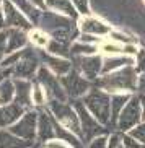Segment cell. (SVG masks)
<instances>
[{
  "label": "cell",
  "mask_w": 145,
  "mask_h": 148,
  "mask_svg": "<svg viewBox=\"0 0 145 148\" xmlns=\"http://www.w3.org/2000/svg\"><path fill=\"white\" fill-rule=\"evenodd\" d=\"M36 26L44 29L52 39L62 41L65 44L74 42L75 38H78L80 31L77 20L65 16L59 12H54V10H44Z\"/></svg>",
  "instance_id": "obj_1"
},
{
  "label": "cell",
  "mask_w": 145,
  "mask_h": 148,
  "mask_svg": "<svg viewBox=\"0 0 145 148\" xmlns=\"http://www.w3.org/2000/svg\"><path fill=\"white\" fill-rule=\"evenodd\" d=\"M96 85L108 93H135L139 88V72L134 65L122 67L119 70L101 75Z\"/></svg>",
  "instance_id": "obj_2"
},
{
  "label": "cell",
  "mask_w": 145,
  "mask_h": 148,
  "mask_svg": "<svg viewBox=\"0 0 145 148\" xmlns=\"http://www.w3.org/2000/svg\"><path fill=\"white\" fill-rule=\"evenodd\" d=\"M88 111L101 122L103 125L111 124V93L104 91L103 88H91L82 98Z\"/></svg>",
  "instance_id": "obj_3"
},
{
  "label": "cell",
  "mask_w": 145,
  "mask_h": 148,
  "mask_svg": "<svg viewBox=\"0 0 145 148\" xmlns=\"http://www.w3.org/2000/svg\"><path fill=\"white\" fill-rule=\"evenodd\" d=\"M47 109L52 112V116L60 122L64 127H67L69 130L77 134L82 138V125H80V117L77 111H75L74 104H69L65 101L59 99H51L47 103Z\"/></svg>",
  "instance_id": "obj_4"
},
{
  "label": "cell",
  "mask_w": 145,
  "mask_h": 148,
  "mask_svg": "<svg viewBox=\"0 0 145 148\" xmlns=\"http://www.w3.org/2000/svg\"><path fill=\"white\" fill-rule=\"evenodd\" d=\"M72 104H74L75 111H77V114H78L80 117V125H82V140L85 142H90V140H93L95 137H98V135L103 134V124L100 121H98L95 116H93L90 111H88V108L85 106V103L82 101V98H77V99L72 101Z\"/></svg>",
  "instance_id": "obj_5"
},
{
  "label": "cell",
  "mask_w": 145,
  "mask_h": 148,
  "mask_svg": "<svg viewBox=\"0 0 145 148\" xmlns=\"http://www.w3.org/2000/svg\"><path fill=\"white\" fill-rule=\"evenodd\" d=\"M142 122V101L140 95H132L131 99L127 101V104L124 106V109L119 114L118 119V127L121 132H129L131 129Z\"/></svg>",
  "instance_id": "obj_6"
},
{
  "label": "cell",
  "mask_w": 145,
  "mask_h": 148,
  "mask_svg": "<svg viewBox=\"0 0 145 148\" xmlns=\"http://www.w3.org/2000/svg\"><path fill=\"white\" fill-rule=\"evenodd\" d=\"M36 82H39L43 85L49 101L51 99L65 101L67 99L65 90H64V86H62V83H60V77H57L52 70L47 69L46 65L39 67L38 73H36Z\"/></svg>",
  "instance_id": "obj_7"
},
{
  "label": "cell",
  "mask_w": 145,
  "mask_h": 148,
  "mask_svg": "<svg viewBox=\"0 0 145 148\" xmlns=\"http://www.w3.org/2000/svg\"><path fill=\"white\" fill-rule=\"evenodd\" d=\"M60 83L64 86V90H65L67 98H72V99L83 98L91 90V82L88 78H85L77 69H72L67 75L60 77Z\"/></svg>",
  "instance_id": "obj_8"
},
{
  "label": "cell",
  "mask_w": 145,
  "mask_h": 148,
  "mask_svg": "<svg viewBox=\"0 0 145 148\" xmlns=\"http://www.w3.org/2000/svg\"><path fill=\"white\" fill-rule=\"evenodd\" d=\"M39 60H41L39 54H36L31 49H23V57L20 59V62L15 67L7 70H10V75L13 78L31 80V78H36V73L39 70Z\"/></svg>",
  "instance_id": "obj_9"
},
{
  "label": "cell",
  "mask_w": 145,
  "mask_h": 148,
  "mask_svg": "<svg viewBox=\"0 0 145 148\" xmlns=\"http://www.w3.org/2000/svg\"><path fill=\"white\" fill-rule=\"evenodd\" d=\"M103 60H104V57L101 54L72 57V62H75V69L90 82H96L100 75L103 73Z\"/></svg>",
  "instance_id": "obj_10"
},
{
  "label": "cell",
  "mask_w": 145,
  "mask_h": 148,
  "mask_svg": "<svg viewBox=\"0 0 145 148\" xmlns=\"http://www.w3.org/2000/svg\"><path fill=\"white\" fill-rule=\"evenodd\" d=\"M38 117H39V112L26 111L13 125L8 127V130L13 132L15 135H18L20 138L34 142L38 138Z\"/></svg>",
  "instance_id": "obj_11"
},
{
  "label": "cell",
  "mask_w": 145,
  "mask_h": 148,
  "mask_svg": "<svg viewBox=\"0 0 145 148\" xmlns=\"http://www.w3.org/2000/svg\"><path fill=\"white\" fill-rule=\"evenodd\" d=\"M3 10V16H5V23L7 28H20L25 31H31L33 29V21L26 16V13L20 10L12 0H5L2 5Z\"/></svg>",
  "instance_id": "obj_12"
},
{
  "label": "cell",
  "mask_w": 145,
  "mask_h": 148,
  "mask_svg": "<svg viewBox=\"0 0 145 148\" xmlns=\"http://www.w3.org/2000/svg\"><path fill=\"white\" fill-rule=\"evenodd\" d=\"M78 23V29L80 33H85V34H95L100 36V38H108L113 28L108 25L106 21H103L101 18L95 16V15H85V16H80L77 20Z\"/></svg>",
  "instance_id": "obj_13"
},
{
  "label": "cell",
  "mask_w": 145,
  "mask_h": 148,
  "mask_svg": "<svg viewBox=\"0 0 145 148\" xmlns=\"http://www.w3.org/2000/svg\"><path fill=\"white\" fill-rule=\"evenodd\" d=\"M39 59L43 60V64L47 69H51L57 77H64L74 69V62L72 59H67V57H60V56H54V54L47 52L46 49H39Z\"/></svg>",
  "instance_id": "obj_14"
},
{
  "label": "cell",
  "mask_w": 145,
  "mask_h": 148,
  "mask_svg": "<svg viewBox=\"0 0 145 148\" xmlns=\"http://www.w3.org/2000/svg\"><path fill=\"white\" fill-rule=\"evenodd\" d=\"M52 138H56V117L46 108L39 112L38 117V140L46 143Z\"/></svg>",
  "instance_id": "obj_15"
},
{
  "label": "cell",
  "mask_w": 145,
  "mask_h": 148,
  "mask_svg": "<svg viewBox=\"0 0 145 148\" xmlns=\"http://www.w3.org/2000/svg\"><path fill=\"white\" fill-rule=\"evenodd\" d=\"M25 112H26V109L15 101L0 106V129H8L10 125H13Z\"/></svg>",
  "instance_id": "obj_16"
},
{
  "label": "cell",
  "mask_w": 145,
  "mask_h": 148,
  "mask_svg": "<svg viewBox=\"0 0 145 148\" xmlns=\"http://www.w3.org/2000/svg\"><path fill=\"white\" fill-rule=\"evenodd\" d=\"M15 80V103H18L20 106H23L25 109L33 106V99H31V85L30 80L25 78H13Z\"/></svg>",
  "instance_id": "obj_17"
},
{
  "label": "cell",
  "mask_w": 145,
  "mask_h": 148,
  "mask_svg": "<svg viewBox=\"0 0 145 148\" xmlns=\"http://www.w3.org/2000/svg\"><path fill=\"white\" fill-rule=\"evenodd\" d=\"M30 42V31L20 29V28H8V47H7V54L16 52L26 47V44Z\"/></svg>",
  "instance_id": "obj_18"
},
{
  "label": "cell",
  "mask_w": 145,
  "mask_h": 148,
  "mask_svg": "<svg viewBox=\"0 0 145 148\" xmlns=\"http://www.w3.org/2000/svg\"><path fill=\"white\" fill-rule=\"evenodd\" d=\"M135 64V57L126 56V54H116V56H106L104 60H103V73H109V72H114L119 70L122 67L127 65H134Z\"/></svg>",
  "instance_id": "obj_19"
},
{
  "label": "cell",
  "mask_w": 145,
  "mask_h": 148,
  "mask_svg": "<svg viewBox=\"0 0 145 148\" xmlns=\"http://www.w3.org/2000/svg\"><path fill=\"white\" fill-rule=\"evenodd\" d=\"M34 142L20 138L8 129H0V148H30Z\"/></svg>",
  "instance_id": "obj_20"
},
{
  "label": "cell",
  "mask_w": 145,
  "mask_h": 148,
  "mask_svg": "<svg viewBox=\"0 0 145 148\" xmlns=\"http://www.w3.org/2000/svg\"><path fill=\"white\" fill-rule=\"evenodd\" d=\"M46 7H47V10L59 12V13L65 15V16H70L74 20L80 18V13L75 10L72 0H46Z\"/></svg>",
  "instance_id": "obj_21"
},
{
  "label": "cell",
  "mask_w": 145,
  "mask_h": 148,
  "mask_svg": "<svg viewBox=\"0 0 145 148\" xmlns=\"http://www.w3.org/2000/svg\"><path fill=\"white\" fill-rule=\"evenodd\" d=\"M134 93H113L111 95V124L116 125L119 119V114L124 109V106L127 104V101L131 99V96Z\"/></svg>",
  "instance_id": "obj_22"
},
{
  "label": "cell",
  "mask_w": 145,
  "mask_h": 148,
  "mask_svg": "<svg viewBox=\"0 0 145 148\" xmlns=\"http://www.w3.org/2000/svg\"><path fill=\"white\" fill-rule=\"evenodd\" d=\"M15 99V80L3 77L0 78V106L13 103Z\"/></svg>",
  "instance_id": "obj_23"
},
{
  "label": "cell",
  "mask_w": 145,
  "mask_h": 148,
  "mask_svg": "<svg viewBox=\"0 0 145 148\" xmlns=\"http://www.w3.org/2000/svg\"><path fill=\"white\" fill-rule=\"evenodd\" d=\"M12 2L20 10H23L26 13V16L33 21V25H38V21H39V18H41V13H43L44 10H39L38 7H34L30 0H12Z\"/></svg>",
  "instance_id": "obj_24"
},
{
  "label": "cell",
  "mask_w": 145,
  "mask_h": 148,
  "mask_svg": "<svg viewBox=\"0 0 145 148\" xmlns=\"http://www.w3.org/2000/svg\"><path fill=\"white\" fill-rule=\"evenodd\" d=\"M70 52H72V57H75V56H93V54L100 52V49H98L96 44H88V42H83V41L75 39L74 42L70 44Z\"/></svg>",
  "instance_id": "obj_25"
},
{
  "label": "cell",
  "mask_w": 145,
  "mask_h": 148,
  "mask_svg": "<svg viewBox=\"0 0 145 148\" xmlns=\"http://www.w3.org/2000/svg\"><path fill=\"white\" fill-rule=\"evenodd\" d=\"M49 41H51V36L46 33L41 28H33L30 31V42L38 49H46L47 47Z\"/></svg>",
  "instance_id": "obj_26"
},
{
  "label": "cell",
  "mask_w": 145,
  "mask_h": 148,
  "mask_svg": "<svg viewBox=\"0 0 145 148\" xmlns=\"http://www.w3.org/2000/svg\"><path fill=\"white\" fill-rule=\"evenodd\" d=\"M46 51L54 56H60V57H67V59H72V52H70V46L65 42H62V41H57V39H52L49 41L47 47Z\"/></svg>",
  "instance_id": "obj_27"
},
{
  "label": "cell",
  "mask_w": 145,
  "mask_h": 148,
  "mask_svg": "<svg viewBox=\"0 0 145 148\" xmlns=\"http://www.w3.org/2000/svg\"><path fill=\"white\" fill-rule=\"evenodd\" d=\"M100 52L103 56H116V54H124V44L118 42L114 39H103V42L98 46Z\"/></svg>",
  "instance_id": "obj_28"
},
{
  "label": "cell",
  "mask_w": 145,
  "mask_h": 148,
  "mask_svg": "<svg viewBox=\"0 0 145 148\" xmlns=\"http://www.w3.org/2000/svg\"><path fill=\"white\" fill-rule=\"evenodd\" d=\"M31 99H33V104L34 106H46L47 104V95H46V90L43 88L39 82L33 83V90H31Z\"/></svg>",
  "instance_id": "obj_29"
},
{
  "label": "cell",
  "mask_w": 145,
  "mask_h": 148,
  "mask_svg": "<svg viewBox=\"0 0 145 148\" xmlns=\"http://www.w3.org/2000/svg\"><path fill=\"white\" fill-rule=\"evenodd\" d=\"M23 57V49L21 51H16V52H10L3 57V60L0 62V69H12L20 62V59Z\"/></svg>",
  "instance_id": "obj_30"
},
{
  "label": "cell",
  "mask_w": 145,
  "mask_h": 148,
  "mask_svg": "<svg viewBox=\"0 0 145 148\" xmlns=\"http://www.w3.org/2000/svg\"><path fill=\"white\" fill-rule=\"evenodd\" d=\"M109 39H114L118 41V42L121 44H132V42H137V39L134 38V36H127L126 33H122V31H118V29H111L109 36H108Z\"/></svg>",
  "instance_id": "obj_31"
},
{
  "label": "cell",
  "mask_w": 145,
  "mask_h": 148,
  "mask_svg": "<svg viewBox=\"0 0 145 148\" xmlns=\"http://www.w3.org/2000/svg\"><path fill=\"white\" fill-rule=\"evenodd\" d=\"M127 134L132 135L135 140H139L142 145H145V121H142L140 124H137V125L134 127V129H131Z\"/></svg>",
  "instance_id": "obj_32"
},
{
  "label": "cell",
  "mask_w": 145,
  "mask_h": 148,
  "mask_svg": "<svg viewBox=\"0 0 145 148\" xmlns=\"http://www.w3.org/2000/svg\"><path fill=\"white\" fill-rule=\"evenodd\" d=\"M75 10L80 13V16H85V15H91V10H90V0H72Z\"/></svg>",
  "instance_id": "obj_33"
},
{
  "label": "cell",
  "mask_w": 145,
  "mask_h": 148,
  "mask_svg": "<svg viewBox=\"0 0 145 148\" xmlns=\"http://www.w3.org/2000/svg\"><path fill=\"white\" fill-rule=\"evenodd\" d=\"M7 47H8V28L0 31V62L7 56Z\"/></svg>",
  "instance_id": "obj_34"
},
{
  "label": "cell",
  "mask_w": 145,
  "mask_h": 148,
  "mask_svg": "<svg viewBox=\"0 0 145 148\" xmlns=\"http://www.w3.org/2000/svg\"><path fill=\"white\" fill-rule=\"evenodd\" d=\"M122 145H124V148H145V145H142L139 140H135L127 132L122 134Z\"/></svg>",
  "instance_id": "obj_35"
},
{
  "label": "cell",
  "mask_w": 145,
  "mask_h": 148,
  "mask_svg": "<svg viewBox=\"0 0 145 148\" xmlns=\"http://www.w3.org/2000/svg\"><path fill=\"white\" fill-rule=\"evenodd\" d=\"M87 148H108V137L106 135H98L95 137L93 140L88 142V147Z\"/></svg>",
  "instance_id": "obj_36"
},
{
  "label": "cell",
  "mask_w": 145,
  "mask_h": 148,
  "mask_svg": "<svg viewBox=\"0 0 145 148\" xmlns=\"http://www.w3.org/2000/svg\"><path fill=\"white\" fill-rule=\"evenodd\" d=\"M134 67H135V70L139 72V73H144V72H145V51H144V49H140V51L137 52Z\"/></svg>",
  "instance_id": "obj_37"
},
{
  "label": "cell",
  "mask_w": 145,
  "mask_h": 148,
  "mask_svg": "<svg viewBox=\"0 0 145 148\" xmlns=\"http://www.w3.org/2000/svg\"><path fill=\"white\" fill-rule=\"evenodd\" d=\"M44 148H74L72 145L65 143L64 140H59V138H52L44 143Z\"/></svg>",
  "instance_id": "obj_38"
},
{
  "label": "cell",
  "mask_w": 145,
  "mask_h": 148,
  "mask_svg": "<svg viewBox=\"0 0 145 148\" xmlns=\"http://www.w3.org/2000/svg\"><path fill=\"white\" fill-rule=\"evenodd\" d=\"M121 145H122V135L111 134L108 137V148H119Z\"/></svg>",
  "instance_id": "obj_39"
},
{
  "label": "cell",
  "mask_w": 145,
  "mask_h": 148,
  "mask_svg": "<svg viewBox=\"0 0 145 148\" xmlns=\"http://www.w3.org/2000/svg\"><path fill=\"white\" fill-rule=\"evenodd\" d=\"M139 51H140V49L137 47V42H132V44H124V54H126V56L135 57Z\"/></svg>",
  "instance_id": "obj_40"
},
{
  "label": "cell",
  "mask_w": 145,
  "mask_h": 148,
  "mask_svg": "<svg viewBox=\"0 0 145 148\" xmlns=\"http://www.w3.org/2000/svg\"><path fill=\"white\" fill-rule=\"evenodd\" d=\"M137 91L140 95H145V72L139 75V88H137Z\"/></svg>",
  "instance_id": "obj_41"
},
{
  "label": "cell",
  "mask_w": 145,
  "mask_h": 148,
  "mask_svg": "<svg viewBox=\"0 0 145 148\" xmlns=\"http://www.w3.org/2000/svg\"><path fill=\"white\" fill-rule=\"evenodd\" d=\"M30 2L34 5V7H38L39 10H47V7H46V0H30Z\"/></svg>",
  "instance_id": "obj_42"
},
{
  "label": "cell",
  "mask_w": 145,
  "mask_h": 148,
  "mask_svg": "<svg viewBox=\"0 0 145 148\" xmlns=\"http://www.w3.org/2000/svg\"><path fill=\"white\" fill-rule=\"evenodd\" d=\"M7 28V23H5V16H3V10L0 8V31Z\"/></svg>",
  "instance_id": "obj_43"
},
{
  "label": "cell",
  "mask_w": 145,
  "mask_h": 148,
  "mask_svg": "<svg viewBox=\"0 0 145 148\" xmlns=\"http://www.w3.org/2000/svg\"><path fill=\"white\" fill-rule=\"evenodd\" d=\"M142 101V121H145V95H140Z\"/></svg>",
  "instance_id": "obj_44"
},
{
  "label": "cell",
  "mask_w": 145,
  "mask_h": 148,
  "mask_svg": "<svg viewBox=\"0 0 145 148\" xmlns=\"http://www.w3.org/2000/svg\"><path fill=\"white\" fill-rule=\"evenodd\" d=\"M3 2H5V0H0V8H2V5H3Z\"/></svg>",
  "instance_id": "obj_45"
},
{
  "label": "cell",
  "mask_w": 145,
  "mask_h": 148,
  "mask_svg": "<svg viewBox=\"0 0 145 148\" xmlns=\"http://www.w3.org/2000/svg\"><path fill=\"white\" fill-rule=\"evenodd\" d=\"M0 78H3V73H2V75H0Z\"/></svg>",
  "instance_id": "obj_46"
},
{
  "label": "cell",
  "mask_w": 145,
  "mask_h": 148,
  "mask_svg": "<svg viewBox=\"0 0 145 148\" xmlns=\"http://www.w3.org/2000/svg\"><path fill=\"white\" fill-rule=\"evenodd\" d=\"M119 148H124V145H121V147H119Z\"/></svg>",
  "instance_id": "obj_47"
},
{
  "label": "cell",
  "mask_w": 145,
  "mask_h": 148,
  "mask_svg": "<svg viewBox=\"0 0 145 148\" xmlns=\"http://www.w3.org/2000/svg\"><path fill=\"white\" fill-rule=\"evenodd\" d=\"M144 3H145V0H144Z\"/></svg>",
  "instance_id": "obj_48"
}]
</instances>
